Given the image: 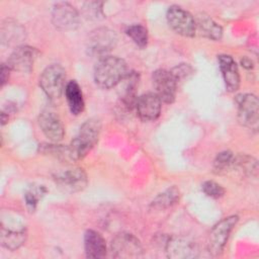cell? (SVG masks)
<instances>
[{"label":"cell","mask_w":259,"mask_h":259,"mask_svg":"<svg viewBox=\"0 0 259 259\" xmlns=\"http://www.w3.org/2000/svg\"><path fill=\"white\" fill-rule=\"evenodd\" d=\"M126 63L115 56H104L94 67V81L102 89L117 86L127 75Z\"/></svg>","instance_id":"cell-1"},{"label":"cell","mask_w":259,"mask_h":259,"mask_svg":"<svg viewBox=\"0 0 259 259\" xmlns=\"http://www.w3.org/2000/svg\"><path fill=\"white\" fill-rule=\"evenodd\" d=\"M101 131V122L98 118L87 119L80 127L76 137L69 145L72 161L82 160L97 144Z\"/></svg>","instance_id":"cell-2"},{"label":"cell","mask_w":259,"mask_h":259,"mask_svg":"<svg viewBox=\"0 0 259 259\" xmlns=\"http://www.w3.org/2000/svg\"><path fill=\"white\" fill-rule=\"evenodd\" d=\"M66 71L59 64L48 66L39 76V86L50 99H58L65 91Z\"/></svg>","instance_id":"cell-3"},{"label":"cell","mask_w":259,"mask_h":259,"mask_svg":"<svg viewBox=\"0 0 259 259\" xmlns=\"http://www.w3.org/2000/svg\"><path fill=\"white\" fill-rule=\"evenodd\" d=\"M237 222V215H230L212 227L207 240V250L212 256H219L223 252Z\"/></svg>","instance_id":"cell-4"},{"label":"cell","mask_w":259,"mask_h":259,"mask_svg":"<svg viewBox=\"0 0 259 259\" xmlns=\"http://www.w3.org/2000/svg\"><path fill=\"white\" fill-rule=\"evenodd\" d=\"M238 105V120L239 122L250 130L257 131L259 123V101L254 94H241L237 96Z\"/></svg>","instance_id":"cell-5"},{"label":"cell","mask_w":259,"mask_h":259,"mask_svg":"<svg viewBox=\"0 0 259 259\" xmlns=\"http://www.w3.org/2000/svg\"><path fill=\"white\" fill-rule=\"evenodd\" d=\"M143 251L140 240L128 233L117 234L110 244V253L114 258H140L143 256Z\"/></svg>","instance_id":"cell-6"},{"label":"cell","mask_w":259,"mask_h":259,"mask_svg":"<svg viewBox=\"0 0 259 259\" xmlns=\"http://www.w3.org/2000/svg\"><path fill=\"white\" fill-rule=\"evenodd\" d=\"M167 22L170 27L178 34L191 37L196 32V24L194 17L182 7L172 5L166 13Z\"/></svg>","instance_id":"cell-7"},{"label":"cell","mask_w":259,"mask_h":259,"mask_svg":"<svg viewBox=\"0 0 259 259\" xmlns=\"http://www.w3.org/2000/svg\"><path fill=\"white\" fill-rule=\"evenodd\" d=\"M52 21L59 30H74L79 26L80 15L77 9L70 3L58 2L52 10Z\"/></svg>","instance_id":"cell-8"},{"label":"cell","mask_w":259,"mask_h":259,"mask_svg":"<svg viewBox=\"0 0 259 259\" xmlns=\"http://www.w3.org/2000/svg\"><path fill=\"white\" fill-rule=\"evenodd\" d=\"M155 93L165 103H172L176 97L177 81L170 71L158 69L152 75Z\"/></svg>","instance_id":"cell-9"},{"label":"cell","mask_w":259,"mask_h":259,"mask_svg":"<svg viewBox=\"0 0 259 259\" xmlns=\"http://www.w3.org/2000/svg\"><path fill=\"white\" fill-rule=\"evenodd\" d=\"M58 187L64 192L75 193L83 190L88 184V178L82 168L68 169L54 176Z\"/></svg>","instance_id":"cell-10"},{"label":"cell","mask_w":259,"mask_h":259,"mask_svg":"<svg viewBox=\"0 0 259 259\" xmlns=\"http://www.w3.org/2000/svg\"><path fill=\"white\" fill-rule=\"evenodd\" d=\"M36 49L28 46H18L7 59L6 65L12 71L28 73L32 70L33 64L37 58Z\"/></svg>","instance_id":"cell-11"},{"label":"cell","mask_w":259,"mask_h":259,"mask_svg":"<svg viewBox=\"0 0 259 259\" xmlns=\"http://www.w3.org/2000/svg\"><path fill=\"white\" fill-rule=\"evenodd\" d=\"M115 42L116 35L114 31L108 28H98L90 34L87 49L91 55L102 58L115 46Z\"/></svg>","instance_id":"cell-12"},{"label":"cell","mask_w":259,"mask_h":259,"mask_svg":"<svg viewBox=\"0 0 259 259\" xmlns=\"http://www.w3.org/2000/svg\"><path fill=\"white\" fill-rule=\"evenodd\" d=\"M165 250L167 256L173 259H190L198 255L197 245L183 237L169 238L165 244Z\"/></svg>","instance_id":"cell-13"},{"label":"cell","mask_w":259,"mask_h":259,"mask_svg":"<svg viewBox=\"0 0 259 259\" xmlns=\"http://www.w3.org/2000/svg\"><path fill=\"white\" fill-rule=\"evenodd\" d=\"M38 125L44 135L53 143L63 140L65 135L64 124L60 116L50 110H42L38 115Z\"/></svg>","instance_id":"cell-14"},{"label":"cell","mask_w":259,"mask_h":259,"mask_svg":"<svg viewBox=\"0 0 259 259\" xmlns=\"http://www.w3.org/2000/svg\"><path fill=\"white\" fill-rule=\"evenodd\" d=\"M161 99L156 93L148 92L137 98L135 107L141 119L150 121L159 117L161 113Z\"/></svg>","instance_id":"cell-15"},{"label":"cell","mask_w":259,"mask_h":259,"mask_svg":"<svg viewBox=\"0 0 259 259\" xmlns=\"http://www.w3.org/2000/svg\"><path fill=\"white\" fill-rule=\"evenodd\" d=\"M218 60L226 89L229 92H235L240 86V74L235 60L228 55H221Z\"/></svg>","instance_id":"cell-16"},{"label":"cell","mask_w":259,"mask_h":259,"mask_svg":"<svg viewBox=\"0 0 259 259\" xmlns=\"http://www.w3.org/2000/svg\"><path fill=\"white\" fill-rule=\"evenodd\" d=\"M84 249L87 258H102L106 255L105 240L98 232L88 230L84 235Z\"/></svg>","instance_id":"cell-17"},{"label":"cell","mask_w":259,"mask_h":259,"mask_svg":"<svg viewBox=\"0 0 259 259\" xmlns=\"http://www.w3.org/2000/svg\"><path fill=\"white\" fill-rule=\"evenodd\" d=\"M119 97L124 105L133 107L137 100V88L139 85V75L136 72H128L124 79L119 83Z\"/></svg>","instance_id":"cell-18"},{"label":"cell","mask_w":259,"mask_h":259,"mask_svg":"<svg viewBox=\"0 0 259 259\" xmlns=\"http://www.w3.org/2000/svg\"><path fill=\"white\" fill-rule=\"evenodd\" d=\"M65 96L67 99V103L69 109L72 114L78 115L84 110V98L82 90L79 84L75 81H69L65 87Z\"/></svg>","instance_id":"cell-19"},{"label":"cell","mask_w":259,"mask_h":259,"mask_svg":"<svg viewBox=\"0 0 259 259\" xmlns=\"http://www.w3.org/2000/svg\"><path fill=\"white\" fill-rule=\"evenodd\" d=\"M196 31L199 32L201 36H204L209 39L219 40L223 36V28L219 25L212 18L204 13H200L196 20Z\"/></svg>","instance_id":"cell-20"},{"label":"cell","mask_w":259,"mask_h":259,"mask_svg":"<svg viewBox=\"0 0 259 259\" xmlns=\"http://www.w3.org/2000/svg\"><path fill=\"white\" fill-rule=\"evenodd\" d=\"M26 229L24 227L18 229H10L2 225L1 244L6 249L14 251L24 244L26 240Z\"/></svg>","instance_id":"cell-21"},{"label":"cell","mask_w":259,"mask_h":259,"mask_svg":"<svg viewBox=\"0 0 259 259\" xmlns=\"http://www.w3.org/2000/svg\"><path fill=\"white\" fill-rule=\"evenodd\" d=\"M25 38L24 28L17 22L6 20L1 26V40L8 46L17 45Z\"/></svg>","instance_id":"cell-22"},{"label":"cell","mask_w":259,"mask_h":259,"mask_svg":"<svg viewBox=\"0 0 259 259\" xmlns=\"http://www.w3.org/2000/svg\"><path fill=\"white\" fill-rule=\"evenodd\" d=\"M179 197H180L179 189L172 186L167 188L162 193L158 194L151 202V206L157 209H164L177 203L179 200Z\"/></svg>","instance_id":"cell-23"},{"label":"cell","mask_w":259,"mask_h":259,"mask_svg":"<svg viewBox=\"0 0 259 259\" xmlns=\"http://www.w3.org/2000/svg\"><path fill=\"white\" fill-rule=\"evenodd\" d=\"M235 156L230 151H224L217 155L212 163V171L214 174H225L235 167Z\"/></svg>","instance_id":"cell-24"},{"label":"cell","mask_w":259,"mask_h":259,"mask_svg":"<svg viewBox=\"0 0 259 259\" xmlns=\"http://www.w3.org/2000/svg\"><path fill=\"white\" fill-rule=\"evenodd\" d=\"M38 149L41 154H47L63 161H72L69 146L65 147L58 144H41L39 145Z\"/></svg>","instance_id":"cell-25"},{"label":"cell","mask_w":259,"mask_h":259,"mask_svg":"<svg viewBox=\"0 0 259 259\" xmlns=\"http://www.w3.org/2000/svg\"><path fill=\"white\" fill-rule=\"evenodd\" d=\"M125 33L133 39V41L140 48H145L148 45V30L142 24H133L125 29Z\"/></svg>","instance_id":"cell-26"},{"label":"cell","mask_w":259,"mask_h":259,"mask_svg":"<svg viewBox=\"0 0 259 259\" xmlns=\"http://www.w3.org/2000/svg\"><path fill=\"white\" fill-rule=\"evenodd\" d=\"M239 167L249 176H256L258 171L257 161L248 155H240L235 158V167Z\"/></svg>","instance_id":"cell-27"},{"label":"cell","mask_w":259,"mask_h":259,"mask_svg":"<svg viewBox=\"0 0 259 259\" xmlns=\"http://www.w3.org/2000/svg\"><path fill=\"white\" fill-rule=\"evenodd\" d=\"M47 189L42 185H36V186H31L25 193L24 198H25V203L26 206L30 210H34L39 199L46 194Z\"/></svg>","instance_id":"cell-28"},{"label":"cell","mask_w":259,"mask_h":259,"mask_svg":"<svg viewBox=\"0 0 259 259\" xmlns=\"http://www.w3.org/2000/svg\"><path fill=\"white\" fill-rule=\"evenodd\" d=\"M202 191L206 196L211 198H220L225 194V188L221 184L212 180H207L203 182Z\"/></svg>","instance_id":"cell-29"},{"label":"cell","mask_w":259,"mask_h":259,"mask_svg":"<svg viewBox=\"0 0 259 259\" xmlns=\"http://www.w3.org/2000/svg\"><path fill=\"white\" fill-rule=\"evenodd\" d=\"M170 72L172 73V75L174 76V78L178 84L180 81L187 79L190 75H192L193 69L188 64H180V65L176 66L175 68H173Z\"/></svg>","instance_id":"cell-30"},{"label":"cell","mask_w":259,"mask_h":259,"mask_svg":"<svg viewBox=\"0 0 259 259\" xmlns=\"http://www.w3.org/2000/svg\"><path fill=\"white\" fill-rule=\"evenodd\" d=\"M10 69L6 64H2L1 67V85L4 86L6 84V82L9 79V73H10Z\"/></svg>","instance_id":"cell-31"},{"label":"cell","mask_w":259,"mask_h":259,"mask_svg":"<svg viewBox=\"0 0 259 259\" xmlns=\"http://www.w3.org/2000/svg\"><path fill=\"white\" fill-rule=\"evenodd\" d=\"M241 64H242V66H243L244 68H246V69H252V68L254 67L253 62H252L250 59H248V58L242 59V60H241Z\"/></svg>","instance_id":"cell-32"},{"label":"cell","mask_w":259,"mask_h":259,"mask_svg":"<svg viewBox=\"0 0 259 259\" xmlns=\"http://www.w3.org/2000/svg\"><path fill=\"white\" fill-rule=\"evenodd\" d=\"M7 121H8V114L6 115V113L4 111H2L1 112V124L4 125Z\"/></svg>","instance_id":"cell-33"}]
</instances>
